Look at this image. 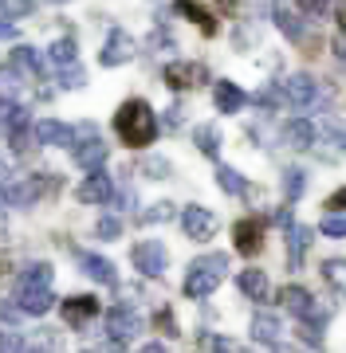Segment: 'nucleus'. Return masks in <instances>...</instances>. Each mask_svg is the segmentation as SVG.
<instances>
[{"instance_id":"1","label":"nucleus","mask_w":346,"mask_h":353,"mask_svg":"<svg viewBox=\"0 0 346 353\" xmlns=\"http://www.w3.org/2000/svg\"><path fill=\"white\" fill-rule=\"evenodd\" d=\"M115 130L122 145H134V150H146L157 134V118H154V106L142 99H126L115 114Z\"/></svg>"},{"instance_id":"2","label":"nucleus","mask_w":346,"mask_h":353,"mask_svg":"<svg viewBox=\"0 0 346 353\" xmlns=\"http://www.w3.org/2000/svg\"><path fill=\"white\" fill-rule=\"evenodd\" d=\"M224 271H229V255L224 252H213V255L193 259L189 271H185V283H181L185 299H205V294H213V290L220 287Z\"/></svg>"},{"instance_id":"3","label":"nucleus","mask_w":346,"mask_h":353,"mask_svg":"<svg viewBox=\"0 0 346 353\" xmlns=\"http://www.w3.org/2000/svg\"><path fill=\"white\" fill-rule=\"evenodd\" d=\"M64 189V181H59V173H36V176H24V181H16L12 192H8V201L20 204V208H28V204H36L39 196H48V192H59Z\"/></svg>"},{"instance_id":"4","label":"nucleus","mask_w":346,"mask_h":353,"mask_svg":"<svg viewBox=\"0 0 346 353\" xmlns=\"http://www.w3.org/2000/svg\"><path fill=\"white\" fill-rule=\"evenodd\" d=\"M106 153H110V145H106L103 138H95V130H90V126L79 130V141H75V150H71V157H75L79 169L95 173V169L106 161Z\"/></svg>"},{"instance_id":"5","label":"nucleus","mask_w":346,"mask_h":353,"mask_svg":"<svg viewBox=\"0 0 346 353\" xmlns=\"http://www.w3.org/2000/svg\"><path fill=\"white\" fill-rule=\"evenodd\" d=\"M130 259H134V267H138L142 275H154V279L169 267V252H166V243H162V240H142V243H134Z\"/></svg>"},{"instance_id":"6","label":"nucleus","mask_w":346,"mask_h":353,"mask_svg":"<svg viewBox=\"0 0 346 353\" xmlns=\"http://www.w3.org/2000/svg\"><path fill=\"white\" fill-rule=\"evenodd\" d=\"M181 232L189 236V240H213V232H217V216L201 208V204H185L181 208Z\"/></svg>"},{"instance_id":"7","label":"nucleus","mask_w":346,"mask_h":353,"mask_svg":"<svg viewBox=\"0 0 346 353\" xmlns=\"http://www.w3.org/2000/svg\"><path fill=\"white\" fill-rule=\"evenodd\" d=\"M142 326H146L142 314L138 310H130V306H115V310L106 314V334H110L115 341H122V345H130V338L142 334Z\"/></svg>"},{"instance_id":"8","label":"nucleus","mask_w":346,"mask_h":353,"mask_svg":"<svg viewBox=\"0 0 346 353\" xmlns=\"http://www.w3.org/2000/svg\"><path fill=\"white\" fill-rule=\"evenodd\" d=\"M138 55V43H134V36L130 32H110L103 43V55H99V63L103 67H118V63H130Z\"/></svg>"},{"instance_id":"9","label":"nucleus","mask_w":346,"mask_h":353,"mask_svg":"<svg viewBox=\"0 0 346 353\" xmlns=\"http://www.w3.org/2000/svg\"><path fill=\"white\" fill-rule=\"evenodd\" d=\"M166 83L173 90H189V87H205V83H213V79H209L205 63H169L166 67Z\"/></svg>"},{"instance_id":"10","label":"nucleus","mask_w":346,"mask_h":353,"mask_svg":"<svg viewBox=\"0 0 346 353\" xmlns=\"http://www.w3.org/2000/svg\"><path fill=\"white\" fill-rule=\"evenodd\" d=\"M75 196H79L83 204H106L110 196H115V181H110V173L95 169V173L83 176V185L75 189Z\"/></svg>"},{"instance_id":"11","label":"nucleus","mask_w":346,"mask_h":353,"mask_svg":"<svg viewBox=\"0 0 346 353\" xmlns=\"http://www.w3.org/2000/svg\"><path fill=\"white\" fill-rule=\"evenodd\" d=\"M36 141L39 145H71V150H75L79 130L59 122V118H44V122H36Z\"/></svg>"},{"instance_id":"12","label":"nucleus","mask_w":346,"mask_h":353,"mask_svg":"<svg viewBox=\"0 0 346 353\" xmlns=\"http://www.w3.org/2000/svg\"><path fill=\"white\" fill-rule=\"evenodd\" d=\"M59 314H64L67 326H87L90 318L99 314V299H90V294H75V299H67L64 306H59Z\"/></svg>"},{"instance_id":"13","label":"nucleus","mask_w":346,"mask_h":353,"mask_svg":"<svg viewBox=\"0 0 346 353\" xmlns=\"http://www.w3.org/2000/svg\"><path fill=\"white\" fill-rule=\"evenodd\" d=\"M280 303H283V310H291V314L303 318V322H307V318L315 314V306H319V303H315V294H311L307 287H295V283L280 290Z\"/></svg>"},{"instance_id":"14","label":"nucleus","mask_w":346,"mask_h":353,"mask_svg":"<svg viewBox=\"0 0 346 353\" xmlns=\"http://www.w3.org/2000/svg\"><path fill=\"white\" fill-rule=\"evenodd\" d=\"M16 306H20V314H48L52 310V290H44V287H16Z\"/></svg>"},{"instance_id":"15","label":"nucleus","mask_w":346,"mask_h":353,"mask_svg":"<svg viewBox=\"0 0 346 353\" xmlns=\"http://www.w3.org/2000/svg\"><path fill=\"white\" fill-rule=\"evenodd\" d=\"M79 267H83L95 283H103V287H118V267L110 263V259H103V255L83 252V255H79Z\"/></svg>"},{"instance_id":"16","label":"nucleus","mask_w":346,"mask_h":353,"mask_svg":"<svg viewBox=\"0 0 346 353\" xmlns=\"http://www.w3.org/2000/svg\"><path fill=\"white\" fill-rule=\"evenodd\" d=\"M236 287H240L244 299H252V303H264L268 299V271H260V267H248L236 275Z\"/></svg>"},{"instance_id":"17","label":"nucleus","mask_w":346,"mask_h":353,"mask_svg":"<svg viewBox=\"0 0 346 353\" xmlns=\"http://www.w3.org/2000/svg\"><path fill=\"white\" fill-rule=\"evenodd\" d=\"M236 252H244V255L264 252V224L260 220H240L236 224Z\"/></svg>"},{"instance_id":"18","label":"nucleus","mask_w":346,"mask_h":353,"mask_svg":"<svg viewBox=\"0 0 346 353\" xmlns=\"http://www.w3.org/2000/svg\"><path fill=\"white\" fill-rule=\"evenodd\" d=\"M315 79L311 75H291L287 83H283V99L291 102V106H311L315 102Z\"/></svg>"},{"instance_id":"19","label":"nucleus","mask_w":346,"mask_h":353,"mask_svg":"<svg viewBox=\"0 0 346 353\" xmlns=\"http://www.w3.org/2000/svg\"><path fill=\"white\" fill-rule=\"evenodd\" d=\"M213 102H217L220 114H236L244 106V90L236 83H229V79H217L213 83Z\"/></svg>"},{"instance_id":"20","label":"nucleus","mask_w":346,"mask_h":353,"mask_svg":"<svg viewBox=\"0 0 346 353\" xmlns=\"http://www.w3.org/2000/svg\"><path fill=\"white\" fill-rule=\"evenodd\" d=\"M311 232L307 224H287V263L291 267H299L303 263V255H307V248H311Z\"/></svg>"},{"instance_id":"21","label":"nucleus","mask_w":346,"mask_h":353,"mask_svg":"<svg viewBox=\"0 0 346 353\" xmlns=\"http://www.w3.org/2000/svg\"><path fill=\"white\" fill-rule=\"evenodd\" d=\"M252 338L276 350V345H280V338H283V322L276 314H264V310H260V314L252 318Z\"/></svg>"},{"instance_id":"22","label":"nucleus","mask_w":346,"mask_h":353,"mask_svg":"<svg viewBox=\"0 0 346 353\" xmlns=\"http://www.w3.org/2000/svg\"><path fill=\"white\" fill-rule=\"evenodd\" d=\"M283 141H287L291 150H311V145H315V126H311L307 118H291V122L283 126Z\"/></svg>"},{"instance_id":"23","label":"nucleus","mask_w":346,"mask_h":353,"mask_svg":"<svg viewBox=\"0 0 346 353\" xmlns=\"http://www.w3.org/2000/svg\"><path fill=\"white\" fill-rule=\"evenodd\" d=\"M177 12H181V16H189V20L201 28L205 36H213V32H217V16L209 12L205 4H197V0H177Z\"/></svg>"},{"instance_id":"24","label":"nucleus","mask_w":346,"mask_h":353,"mask_svg":"<svg viewBox=\"0 0 346 353\" xmlns=\"http://www.w3.org/2000/svg\"><path fill=\"white\" fill-rule=\"evenodd\" d=\"M271 20H276V28H280L287 39H295V43H307V39H311L307 28H303V20H299L295 12H287V8H276V16H271Z\"/></svg>"},{"instance_id":"25","label":"nucleus","mask_w":346,"mask_h":353,"mask_svg":"<svg viewBox=\"0 0 346 353\" xmlns=\"http://www.w3.org/2000/svg\"><path fill=\"white\" fill-rule=\"evenodd\" d=\"M52 279H55V271L48 263H32V267H24V271H20L16 287H44V290H52Z\"/></svg>"},{"instance_id":"26","label":"nucleus","mask_w":346,"mask_h":353,"mask_svg":"<svg viewBox=\"0 0 346 353\" xmlns=\"http://www.w3.org/2000/svg\"><path fill=\"white\" fill-rule=\"evenodd\" d=\"M48 59H52L55 67H75V39H71V36H59L52 48H48Z\"/></svg>"},{"instance_id":"27","label":"nucleus","mask_w":346,"mask_h":353,"mask_svg":"<svg viewBox=\"0 0 346 353\" xmlns=\"http://www.w3.org/2000/svg\"><path fill=\"white\" fill-rule=\"evenodd\" d=\"M24 90V75L16 67H0V99L4 102H16V94Z\"/></svg>"},{"instance_id":"28","label":"nucleus","mask_w":346,"mask_h":353,"mask_svg":"<svg viewBox=\"0 0 346 353\" xmlns=\"http://www.w3.org/2000/svg\"><path fill=\"white\" fill-rule=\"evenodd\" d=\"M193 141H197V150L205 153V157H217L220 153V130L217 126H197L193 130Z\"/></svg>"},{"instance_id":"29","label":"nucleus","mask_w":346,"mask_h":353,"mask_svg":"<svg viewBox=\"0 0 346 353\" xmlns=\"http://www.w3.org/2000/svg\"><path fill=\"white\" fill-rule=\"evenodd\" d=\"M173 216H177V208H173V204L157 201V204H150L146 212H138V220H142V224H166V220H173Z\"/></svg>"},{"instance_id":"30","label":"nucleus","mask_w":346,"mask_h":353,"mask_svg":"<svg viewBox=\"0 0 346 353\" xmlns=\"http://www.w3.org/2000/svg\"><path fill=\"white\" fill-rule=\"evenodd\" d=\"M303 189H307V173H303V169H287V173H283V196H287V201H299Z\"/></svg>"},{"instance_id":"31","label":"nucleus","mask_w":346,"mask_h":353,"mask_svg":"<svg viewBox=\"0 0 346 353\" xmlns=\"http://www.w3.org/2000/svg\"><path fill=\"white\" fill-rule=\"evenodd\" d=\"M12 63H16V67H28V71H36V75L44 71V59H39V51H36V48H28V43H20V48L12 51Z\"/></svg>"},{"instance_id":"32","label":"nucleus","mask_w":346,"mask_h":353,"mask_svg":"<svg viewBox=\"0 0 346 353\" xmlns=\"http://www.w3.org/2000/svg\"><path fill=\"white\" fill-rule=\"evenodd\" d=\"M217 185L224 192H232V196H240V192H244V176L236 173V169H229V165H220V169H217Z\"/></svg>"},{"instance_id":"33","label":"nucleus","mask_w":346,"mask_h":353,"mask_svg":"<svg viewBox=\"0 0 346 353\" xmlns=\"http://www.w3.org/2000/svg\"><path fill=\"white\" fill-rule=\"evenodd\" d=\"M201 353H236V341L220 338V334H201Z\"/></svg>"},{"instance_id":"34","label":"nucleus","mask_w":346,"mask_h":353,"mask_svg":"<svg viewBox=\"0 0 346 353\" xmlns=\"http://www.w3.org/2000/svg\"><path fill=\"white\" fill-rule=\"evenodd\" d=\"M319 232L323 236H334V240L346 236V212H327L323 216V224H319Z\"/></svg>"},{"instance_id":"35","label":"nucleus","mask_w":346,"mask_h":353,"mask_svg":"<svg viewBox=\"0 0 346 353\" xmlns=\"http://www.w3.org/2000/svg\"><path fill=\"white\" fill-rule=\"evenodd\" d=\"M323 275L331 287H346V259H327L323 263Z\"/></svg>"},{"instance_id":"36","label":"nucleus","mask_w":346,"mask_h":353,"mask_svg":"<svg viewBox=\"0 0 346 353\" xmlns=\"http://www.w3.org/2000/svg\"><path fill=\"white\" fill-rule=\"evenodd\" d=\"M95 232H99V240H118V236H122V220H118V216H103Z\"/></svg>"},{"instance_id":"37","label":"nucleus","mask_w":346,"mask_h":353,"mask_svg":"<svg viewBox=\"0 0 346 353\" xmlns=\"http://www.w3.org/2000/svg\"><path fill=\"white\" fill-rule=\"evenodd\" d=\"M299 12L307 16V20H319V16L331 12V0H299Z\"/></svg>"},{"instance_id":"38","label":"nucleus","mask_w":346,"mask_h":353,"mask_svg":"<svg viewBox=\"0 0 346 353\" xmlns=\"http://www.w3.org/2000/svg\"><path fill=\"white\" fill-rule=\"evenodd\" d=\"M142 173H150V181H166V176H169V161H166V157H150V161H142Z\"/></svg>"},{"instance_id":"39","label":"nucleus","mask_w":346,"mask_h":353,"mask_svg":"<svg viewBox=\"0 0 346 353\" xmlns=\"http://www.w3.org/2000/svg\"><path fill=\"white\" fill-rule=\"evenodd\" d=\"M0 353H24V338L12 330H0Z\"/></svg>"},{"instance_id":"40","label":"nucleus","mask_w":346,"mask_h":353,"mask_svg":"<svg viewBox=\"0 0 346 353\" xmlns=\"http://www.w3.org/2000/svg\"><path fill=\"white\" fill-rule=\"evenodd\" d=\"M299 338L307 341L311 350H323V334H319V326H311V322H303V326H299Z\"/></svg>"},{"instance_id":"41","label":"nucleus","mask_w":346,"mask_h":353,"mask_svg":"<svg viewBox=\"0 0 346 353\" xmlns=\"http://www.w3.org/2000/svg\"><path fill=\"white\" fill-rule=\"evenodd\" d=\"M83 83H87V75H83L79 67H64V87H67V90H79Z\"/></svg>"},{"instance_id":"42","label":"nucleus","mask_w":346,"mask_h":353,"mask_svg":"<svg viewBox=\"0 0 346 353\" xmlns=\"http://www.w3.org/2000/svg\"><path fill=\"white\" fill-rule=\"evenodd\" d=\"M181 122H185V106H169L166 110V130H181Z\"/></svg>"},{"instance_id":"43","label":"nucleus","mask_w":346,"mask_h":353,"mask_svg":"<svg viewBox=\"0 0 346 353\" xmlns=\"http://www.w3.org/2000/svg\"><path fill=\"white\" fill-rule=\"evenodd\" d=\"M16 318H20V306H12L4 299V303H0V322H16Z\"/></svg>"},{"instance_id":"44","label":"nucleus","mask_w":346,"mask_h":353,"mask_svg":"<svg viewBox=\"0 0 346 353\" xmlns=\"http://www.w3.org/2000/svg\"><path fill=\"white\" fill-rule=\"evenodd\" d=\"M256 102H260V106H280V94H276V90H260Z\"/></svg>"},{"instance_id":"45","label":"nucleus","mask_w":346,"mask_h":353,"mask_svg":"<svg viewBox=\"0 0 346 353\" xmlns=\"http://www.w3.org/2000/svg\"><path fill=\"white\" fill-rule=\"evenodd\" d=\"M150 48H166L169 51V48H173V39H169L166 32H154V36H150Z\"/></svg>"},{"instance_id":"46","label":"nucleus","mask_w":346,"mask_h":353,"mask_svg":"<svg viewBox=\"0 0 346 353\" xmlns=\"http://www.w3.org/2000/svg\"><path fill=\"white\" fill-rule=\"evenodd\" d=\"M327 208H331V212H338V208H346V189H338L331 196V201H327Z\"/></svg>"},{"instance_id":"47","label":"nucleus","mask_w":346,"mask_h":353,"mask_svg":"<svg viewBox=\"0 0 346 353\" xmlns=\"http://www.w3.org/2000/svg\"><path fill=\"white\" fill-rule=\"evenodd\" d=\"M16 36V24L12 20H0V39H12Z\"/></svg>"},{"instance_id":"48","label":"nucleus","mask_w":346,"mask_h":353,"mask_svg":"<svg viewBox=\"0 0 346 353\" xmlns=\"http://www.w3.org/2000/svg\"><path fill=\"white\" fill-rule=\"evenodd\" d=\"M331 134H334V141H338V145H343V153H346V130L343 126H331Z\"/></svg>"},{"instance_id":"49","label":"nucleus","mask_w":346,"mask_h":353,"mask_svg":"<svg viewBox=\"0 0 346 353\" xmlns=\"http://www.w3.org/2000/svg\"><path fill=\"white\" fill-rule=\"evenodd\" d=\"M142 353H169L166 345H157V341H150V345H142Z\"/></svg>"},{"instance_id":"50","label":"nucleus","mask_w":346,"mask_h":353,"mask_svg":"<svg viewBox=\"0 0 346 353\" xmlns=\"http://www.w3.org/2000/svg\"><path fill=\"white\" fill-rule=\"evenodd\" d=\"M338 28H343V32H346V0H343V4H338Z\"/></svg>"},{"instance_id":"51","label":"nucleus","mask_w":346,"mask_h":353,"mask_svg":"<svg viewBox=\"0 0 346 353\" xmlns=\"http://www.w3.org/2000/svg\"><path fill=\"white\" fill-rule=\"evenodd\" d=\"M44 4H67V0H44Z\"/></svg>"},{"instance_id":"52","label":"nucleus","mask_w":346,"mask_h":353,"mask_svg":"<svg viewBox=\"0 0 346 353\" xmlns=\"http://www.w3.org/2000/svg\"><path fill=\"white\" fill-rule=\"evenodd\" d=\"M276 353H291V350H283V345H276Z\"/></svg>"},{"instance_id":"53","label":"nucleus","mask_w":346,"mask_h":353,"mask_svg":"<svg viewBox=\"0 0 346 353\" xmlns=\"http://www.w3.org/2000/svg\"><path fill=\"white\" fill-rule=\"evenodd\" d=\"M28 353H52V350H28Z\"/></svg>"},{"instance_id":"54","label":"nucleus","mask_w":346,"mask_h":353,"mask_svg":"<svg viewBox=\"0 0 346 353\" xmlns=\"http://www.w3.org/2000/svg\"><path fill=\"white\" fill-rule=\"evenodd\" d=\"M0 232H4V216H0Z\"/></svg>"},{"instance_id":"55","label":"nucleus","mask_w":346,"mask_h":353,"mask_svg":"<svg viewBox=\"0 0 346 353\" xmlns=\"http://www.w3.org/2000/svg\"><path fill=\"white\" fill-rule=\"evenodd\" d=\"M79 353H95V350H79Z\"/></svg>"},{"instance_id":"56","label":"nucleus","mask_w":346,"mask_h":353,"mask_svg":"<svg viewBox=\"0 0 346 353\" xmlns=\"http://www.w3.org/2000/svg\"><path fill=\"white\" fill-rule=\"evenodd\" d=\"M0 8H4V0H0Z\"/></svg>"}]
</instances>
